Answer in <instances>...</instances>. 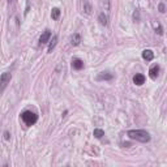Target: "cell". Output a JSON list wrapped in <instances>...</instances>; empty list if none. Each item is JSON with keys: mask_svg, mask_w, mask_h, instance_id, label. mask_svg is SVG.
Segmentation results:
<instances>
[{"mask_svg": "<svg viewBox=\"0 0 167 167\" xmlns=\"http://www.w3.org/2000/svg\"><path fill=\"white\" fill-rule=\"evenodd\" d=\"M91 11H93V8H91V4L89 3V0H84V12L86 15H90Z\"/></svg>", "mask_w": 167, "mask_h": 167, "instance_id": "obj_14", "label": "cell"}, {"mask_svg": "<svg viewBox=\"0 0 167 167\" xmlns=\"http://www.w3.org/2000/svg\"><path fill=\"white\" fill-rule=\"evenodd\" d=\"M127 136L131 138V140H136V141L142 142V144H146L152 140L150 133L146 132L145 129H131L127 132Z\"/></svg>", "mask_w": 167, "mask_h": 167, "instance_id": "obj_1", "label": "cell"}, {"mask_svg": "<svg viewBox=\"0 0 167 167\" xmlns=\"http://www.w3.org/2000/svg\"><path fill=\"white\" fill-rule=\"evenodd\" d=\"M145 76H144L142 73H136L135 76H133V84L135 85H137V86H141V85H144L145 84Z\"/></svg>", "mask_w": 167, "mask_h": 167, "instance_id": "obj_6", "label": "cell"}, {"mask_svg": "<svg viewBox=\"0 0 167 167\" xmlns=\"http://www.w3.org/2000/svg\"><path fill=\"white\" fill-rule=\"evenodd\" d=\"M8 3H9V4H11V3H12V0H8Z\"/></svg>", "mask_w": 167, "mask_h": 167, "instance_id": "obj_21", "label": "cell"}, {"mask_svg": "<svg viewBox=\"0 0 167 167\" xmlns=\"http://www.w3.org/2000/svg\"><path fill=\"white\" fill-rule=\"evenodd\" d=\"M142 59L146 60V62H152L154 59V52L152 50H144L142 51Z\"/></svg>", "mask_w": 167, "mask_h": 167, "instance_id": "obj_9", "label": "cell"}, {"mask_svg": "<svg viewBox=\"0 0 167 167\" xmlns=\"http://www.w3.org/2000/svg\"><path fill=\"white\" fill-rule=\"evenodd\" d=\"M60 15H62V11H60L59 8H52V11H51V18H52V20H54V21L59 20Z\"/></svg>", "mask_w": 167, "mask_h": 167, "instance_id": "obj_13", "label": "cell"}, {"mask_svg": "<svg viewBox=\"0 0 167 167\" xmlns=\"http://www.w3.org/2000/svg\"><path fill=\"white\" fill-rule=\"evenodd\" d=\"M93 136L95 138H98V140H101V138L105 136V131L103 129H99V128H95V129H94V132H93Z\"/></svg>", "mask_w": 167, "mask_h": 167, "instance_id": "obj_15", "label": "cell"}, {"mask_svg": "<svg viewBox=\"0 0 167 167\" xmlns=\"http://www.w3.org/2000/svg\"><path fill=\"white\" fill-rule=\"evenodd\" d=\"M4 138H5L7 141H9V140H11V133L8 132V131H5V132H4Z\"/></svg>", "mask_w": 167, "mask_h": 167, "instance_id": "obj_19", "label": "cell"}, {"mask_svg": "<svg viewBox=\"0 0 167 167\" xmlns=\"http://www.w3.org/2000/svg\"><path fill=\"white\" fill-rule=\"evenodd\" d=\"M155 32H157L159 35L163 34V29H162V26H161L159 24H157V26H155Z\"/></svg>", "mask_w": 167, "mask_h": 167, "instance_id": "obj_17", "label": "cell"}, {"mask_svg": "<svg viewBox=\"0 0 167 167\" xmlns=\"http://www.w3.org/2000/svg\"><path fill=\"white\" fill-rule=\"evenodd\" d=\"M72 68H73L74 71H81L84 68V62L81 59H79V58H74V59L72 60Z\"/></svg>", "mask_w": 167, "mask_h": 167, "instance_id": "obj_8", "label": "cell"}, {"mask_svg": "<svg viewBox=\"0 0 167 167\" xmlns=\"http://www.w3.org/2000/svg\"><path fill=\"white\" fill-rule=\"evenodd\" d=\"M133 20L140 21V11H138V9H136L135 13H133Z\"/></svg>", "mask_w": 167, "mask_h": 167, "instance_id": "obj_16", "label": "cell"}, {"mask_svg": "<svg viewBox=\"0 0 167 167\" xmlns=\"http://www.w3.org/2000/svg\"><path fill=\"white\" fill-rule=\"evenodd\" d=\"M158 9H159V12L161 13H165L166 12V8H165V4H163V3H159V5H158Z\"/></svg>", "mask_w": 167, "mask_h": 167, "instance_id": "obj_18", "label": "cell"}, {"mask_svg": "<svg viewBox=\"0 0 167 167\" xmlns=\"http://www.w3.org/2000/svg\"><path fill=\"white\" fill-rule=\"evenodd\" d=\"M50 38H51V30L46 29L39 37V46H42V44H44V43H48Z\"/></svg>", "mask_w": 167, "mask_h": 167, "instance_id": "obj_5", "label": "cell"}, {"mask_svg": "<svg viewBox=\"0 0 167 167\" xmlns=\"http://www.w3.org/2000/svg\"><path fill=\"white\" fill-rule=\"evenodd\" d=\"M105 5H106V9H110V0H103Z\"/></svg>", "mask_w": 167, "mask_h": 167, "instance_id": "obj_20", "label": "cell"}, {"mask_svg": "<svg viewBox=\"0 0 167 167\" xmlns=\"http://www.w3.org/2000/svg\"><path fill=\"white\" fill-rule=\"evenodd\" d=\"M11 80H12V73H9V72L1 73V76H0V97L3 95V93H4V90L7 89Z\"/></svg>", "mask_w": 167, "mask_h": 167, "instance_id": "obj_3", "label": "cell"}, {"mask_svg": "<svg viewBox=\"0 0 167 167\" xmlns=\"http://www.w3.org/2000/svg\"><path fill=\"white\" fill-rule=\"evenodd\" d=\"M56 43H58V35H54V37H52V39L50 38V41H48V48H47V52H52V50L55 48Z\"/></svg>", "mask_w": 167, "mask_h": 167, "instance_id": "obj_12", "label": "cell"}, {"mask_svg": "<svg viewBox=\"0 0 167 167\" xmlns=\"http://www.w3.org/2000/svg\"><path fill=\"white\" fill-rule=\"evenodd\" d=\"M98 21H99V24H101L102 26H107V25H108V16L106 15L105 12L99 13V16H98Z\"/></svg>", "mask_w": 167, "mask_h": 167, "instance_id": "obj_11", "label": "cell"}, {"mask_svg": "<svg viewBox=\"0 0 167 167\" xmlns=\"http://www.w3.org/2000/svg\"><path fill=\"white\" fill-rule=\"evenodd\" d=\"M21 120L24 121L27 127H32L38 121V115L30 110H25L21 112Z\"/></svg>", "mask_w": 167, "mask_h": 167, "instance_id": "obj_2", "label": "cell"}, {"mask_svg": "<svg viewBox=\"0 0 167 167\" xmlns=\"http://www.w3.org/2000/svg\"><path fill=\"white\" fill-rule=\"evenodd\" d=\"M159 71H161V67L158 65V64H154V65L152 67V68L149 69V74L150 77H152L153 80H155L158 77V74H159Z\"/></svg>", "mask_w": 167, "mask_h": 167, "instance_id": "obj_7", "label": "cell"}, {"mask_svg": "<svg viewBox=\"0 0 167 167\" xmlns=\"http://www.w3.org/2000/svg\"><path fill=\"white\" fill-rule=\"evenodd\" d=\"M81 43V35L80 33H73V35L71 37V44L72 46H79Z\"/></svg>", "mask_w": 167, "mask_h": 167, "instance_id": "obj_10", "label": "cell"}, {"mask_svg": "<svg viewBox=\"0 0 167 167\" xmlns=\"http://www.w3.org/2000/svg\"><path fill=\"white\" fill-rule=\"evenodd\" d=\"M112 79H114V74L108 71L101 72V73H98V76H97V81H111Z\"/></svg>", "mask_w": 167, "mask_h": 167, "instance_id": "obj_4", "label": "cell"}]
</instances>
